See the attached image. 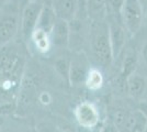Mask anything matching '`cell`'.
Instances as JSON below:
<instances>
[{
    "mask_svg": "<svg viewBox=\"0 0 147 132\" xmlns=\"http://www.w3.org/2000/svg\"><path fill=\"white\" fill-rule=\"evenodd\" d=\"M89 41L92 54L97 62L103 66H109L113 62V55L109 37V26L105 19L90 21Z\"/></svg>",
    "mask_w": 147,
    "mask_h": 132,
    "instance_id": "1",
    "label": "cell"
},
{
    "mask_svg": "<svg viewBox=\"0 0 147 132\" xmlns=\"http://www.w3.org/2000/svg\"><path fill=\"white\" fill-rule=\"evenodd\" d=\"M23 64L21 58L14 54H0V95L7 96L14 91L20 82Z\"/></svg>",
    "mask_w": 147,
    "mask_h": 132,
    "instance_id": "2",
    "label": "cell"
},
{
    "mask_svg": "<svg viewBox=\"0 0 147 132\" xmlns=\"http://www.w3.org/2000/svg\"><path fill=\"white\" fill-rule=\"evenodd\" d=\"M113 121L122 132H144L147 127V116L143 110H117Z\"/></svg>",
    "mask_w": 147,
    "mask_h": 132,
    "instance_id": "3",
    "label": "cell"
},
{
    "mask_svg": "<svg viewBox=\"0 0 147 132\" xmlns=\"http://www.w3.org/2000/svg\"><path fill=\"white\" fill-rule=\"evenodd\" d=\"M144 19V9L141 0H124L121 10V20L129 35L136 34Z\"/></svg>",
    "mask_w": 147,
    "mask_h": 132,
    "instance_id": "4",
    "label": "cell"
},
{
    "mask_svg": "<svg viewBox=\"0 0 147 132\" xmlns=\"http://www.w3.org/2000/svg\"><path fill=\"white\" fill-rule=\"evenodd\" d=\"M107 23L109 26V37H110L111 49L113 60L119 57L126 43V30L122 23L120 17L105 16Z\"/></svg>",
    "mask_w": 147,
    "mask_h": 132,
    "instance_id": "5",
    "label": "cell"
},
{
    "mask_svg": "<svg viewBox=\"0 0 147 132\" xmlns=\"http://www.w3.org/2000/svg\"><path fill=\"white\" fill-rule=\"evenodd\" d=\"M42 8H43V3L35 2V1H29L23 8V11L21 14V21H20V24H21L20 29H21L22 37L25 41L30 40L32 33L36 29L37 20Z\"/></svg>",
    "mask_w": 147,
    "mask_h": 132,
    "instance_id": "6",
    "label": "cell"
},
{
    "mask_svg": "<svg viewBox=\"0 0 147 132\" xmlns=\"http://www.w3.org/2000/svg\"><path fill=\"white\" fill-rule=\"evenodd\" d=\"M90 64L87 56L82 52H78L70 58V69H69V84L80 85L86 82L88 73L90 70Z\"/></svg>",
    "mask_w": 147,
    "mask_h": 132,
    "instance_id": "7",
    "label": "cell"
},
{
    "mask_svg": "<svg viewBox=\"0 0 147 132\" xmlns=\"http://www.w3.org/2000/svg\"><path fill=\"white\" fill-rule=\"evenodd\" d=\"M19 29V19L13 13L0 17V47L6 46L16 37Z\"/></svg>",
    "mask_w": 147,
    "mask_h": 132,
    "instance_id": "8",
    "label": "cell"
},
{
    "mask_svg": "<svg viewBox=\"0 0 147 132\" xmlns=\"http://www.w3.org/2000/svg\"><path fill=\"white\" fill-rule=\"evenodd\" d=\"M75 116L78 123L84 128H92L99 121V113L97 109L89 102L80 104L75 110Z\"/></svg>",
    "mask_w": 147,
    "mask_h": 132,
    "instance_id": "9",
    "label": "cell"
},
{
    "mask_svg": "<svg viewBox=\"0 0 147 132\" xmlns=\"http://www.w3.org/2000/svg\"><path fill=\"white\" fill-rule=\"evenodd\" d=\"M51 43L57 47H68L69 45V22L56 18L49 33Z\"/></svg>",
    "mask_w": 147,
    "mask_h": 132,
    "instance_id": "10",
    "label": "cell"
},
{
    "mask_svg": "<svg viewBox=\"0 0 147 132\" xmlns=\"http://www.w3.org/2000/svg\"><path fill=\"white\" fill-rule=\"evenodd\" d=\"M52 8L56 18L69 22L76 16L77 0H52Z\"/></svg>",
    "mask_w": 147,
    "mask_h": 132,
    "instance_id": "11",
    "label": "cell"
},
{
    "mask_svg": "<svg viewBox=\"0 0 147 132\" xmlns=\"http://www.w3.org/2000/svg\"><path fill=\"white\" fill-rule=\"evenodd\" d=\"M126 88L127 93L132 98L138 99L145 93L146 89V79L144 76L133 73L126 78Z\"/></svg>",
    "mask_w": 147,
    "mask_h": 132,
    "instance_id": "12",
    "label": "cell"
},
{
    "mask_svg": "<svg viewBox=\"0 0 147 132\" xmlns=\"http://www.w3.org/2000/svg\"><path fill=\"white\" fill-rule=\"evenodd\" d=\"M56 16L51 3H43V8L41 10L40 17L37 20L36 29H40L42 31L46 32V33H51L53 25L55 23Z\"/></svg>",
    "mask_w": 147,
    "mask_h": 132,
    "instance_id": "13",
    "label": "cell"
},
{
    "mask_svg": "<svg viewBox=\"0 0 147 132\" xmlns=\"http://www.w3.org/2000/svg\"><path fill=\"white\" fill-rule=\"evenodd\" d=\"M87 11L90 21L105 19V0H87Z\"/></svg>",
    "mask_w": 147,
    "mask_h": 132,
    "instance_id": "14",
    "label": "cell"
},
{
    "mask_svg": "<svg viewBox=\"0 0 147 132\" xmlns=\"http://www.w3.org/2000/svg\"><path fill=\"white\" fill-rule=\"evenodd\" d=\"M137 64H138V56H137L136 52L135 51L129 52L125 55L124 61H123L122 72H121V75H122L123 78L126 79L129 75H132L133 73H135Z\"/></svg>",
    "mask_w": 147,
    "mask_h": 132,
    "instance_id": "15",
    "label": "cell"
},
{
    "mask_svg": "<svg viewBox=\"0 0 147 132\" xmlns=\"http://www.w3.org/2000/svg\"><path fill=\"white\" fill-rule=\"evenodd\" d=\"M31 39L33 40V42L35 44V46H36V49L40 52H42V53H45V52H47L49 50V47H51V39H49V33H46V32L42 31V30H40V29H35L34 32L32 33V37Z\"/></svg>",
    "mask_w": 147,
    "mask_h": 132,
    "instance_id": "16",
    "label": "cell"
},
{
    "mask_svg": "<svg viewBox=\"0 0 147 132\" xmlns=\"http://www.w3.org/2000/svg\"><path fill=\"white\" fill-rule=\"evenodd\" d=\"M85 84L91 90H97L99 88H101L103 84V76L101 74V72L97 68H90Z\"/></svg>",
    "mask_w": 147,
    "mask_h": 132,
    "instance_id": "17",
    "label": "cell"
},
{
    "mask_svg": "<svg viewBox=\"0 0 147 132\" xmlns=\"http://www.w3.org/2000/svg\"><path fill=\"white\" fill-rule=\"evenodd\" d=\"M56 72L61 75V77L65 82L69 84V69H70V58L68 57H59L56 60L54 64Z\"/></svg>",
    "mask_w": 147,
    "mask_h": 132,
    "instance_id": "18",
    "label": "cell"
},
{
    "mask_svg": "<svg viewBox=\"0 0 147 132\" xmlns=\"http://www.w3.org/2000/svg\"><path fill=\"white\" fill-rule=\"evenodd\" d=\"M124 0H105V16H114L121 18V10Z\"/></svg>",
    "mask_w": 147,
    "mask_h": 132,
    "instance_id": "19",
    "label": "cell"
},
{
    "mask_svg": "<svg viewBox=\"0 0 147 132\" xmlns=\"http://www.w3.org/2000/svg\"><path fill=\"white\" fill-rule=\"evenodd\" d=\"M142 57H143V62L145 65V68L147 70V42L143 45V49H142Z\"/></svg>",
    "mask_w": 147,
    "mask_h": 132,
    "instance_id": "20",
    "label": "cell"
},
{
    "mask_svg": "<svg viewBox=\"0 0 147 132\" xmlns=\"http://www.w3.org/2000/svg\"><path fill=\"white\" fill-rule=\"evenodd\" d=\"M40 101L42 104H49V95L46 94V93H43V94L40 95Z\"/></svg>",
    "mask_w": 147,
    "mask_h": 132,
    "instance_id": "21",
    "label": "cell"
},
{
    "mask_svg": "<svg viewBox=\"0 0 147 132\" xmlns=\"http://www.w3.org/2000/svg\"><path fill=\"white\" fill-rule=\"evenodd\" d=\"M29 1H35V2H42V3H44V0H29Z\"/></svg>",
    "mask_w": 147,
    "mask_h": 132,
    "instance_id": "22",
    "label": "cell"
},
{
    "mask_svg": "<svg viewBox=\"0 0 147 132\" xmlns=\"http://www.w3.org/2000/svg\"><path fill=\"white\" fill-rule=\"evenodd\" d=\"M7 1H9V0H0V5H3V3H6Z\"/></svg>",
    "mask_w": 147,
    "mask_h": 132,
    "instance_id": "23",
    "label": "cell"
},
{
    "mask_svg": "<svg viewBox=\"0 0 147 132\" xmlns=\"http://www.w3.org/2000/svg\"><path fill=\"white\" fill-rule=\"evenodd\" d=\"M145 109H146V110H147V104H146V105H145Z\"/></svg>",
    "mask_w": 147,
    "mask_h": 132,
    "instance_id": "24",
    "label": "cell"
},
{
    "mask_svg": "<svg viewBox=\"0 0 147 132\" xmlns=\"http://www.w3.org/2000/svg\"><path fill=\"white\" fill-rule=\"evenodd\" d=\"M41 132H49V131H41Z\"/></svg>",
    "mask_w": 147,
    "mask_h": 132,
    "instance_id": "25",
    "label": "cell"
}]
</instances>
